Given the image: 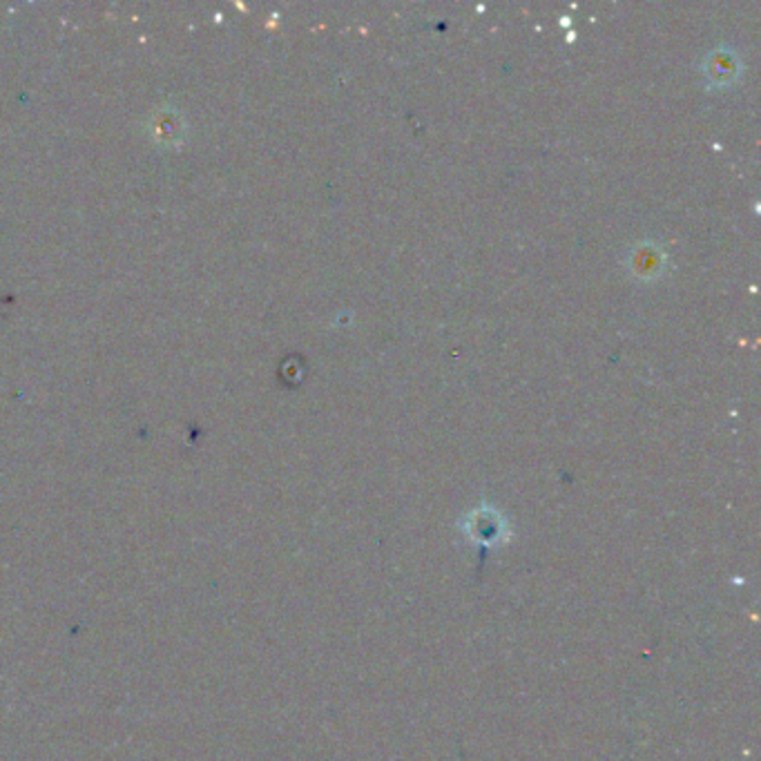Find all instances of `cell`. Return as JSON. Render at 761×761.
I'll list each match as a JSON object with an SVG mask.
<instances>
[{
    "instance_id": "cell-3",
    "label": "cell",
    "mask_w": 761,
    "mask_h": 761,
    "mask_svg": "<svg viewBox=\"0 0 761 761\" xmlns=\"http://www.w3.org/2000/svg\"><path fill=\"white\" fill-rule=\"evenodd\" d=\"M663 268V253L648 246V249H636L632 253V270L640 277H652L659 275Z\"/></svg>"
},
{
    "instance_id": "cell-2",
    "label": "cell",
    "mask_w": 761,
    "mask_h": 761,
    "mask_svg": "<svg viewBox=\"0 0 761 761\" xmlns=\"http://www.w3.org/2000/svg\"><path fill=\"white\" fill-rule=\"evenodd\" d=\"M708 76L716 84H728L733 76H737V56L731 54L728 50L712 52L710 63L706 67Z\"/></svg>"
},
{
    "instance_id": "cell-1",
    "label": "cell",
    "mask_w": 761,
    "mask_h": 761,
    "mask_svg": "<svg viewBox=\"0 0 761 761\" xmlns=\"http://www.w3.org/2000/svg\"><path fill=\"white\" fill-rule=\"evenodd\" d=\"M462 532L467 534V538L471 543H475L480 547H494V545H500L509 538L505 518L492 507L473 509L462 520Z\"/></svg>"
}]
</instances>
